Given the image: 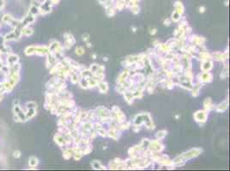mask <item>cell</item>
Returning <instances> with one entry per match:
<instances>
[{
	"label": "cell",
	"instance_id": "obj_1",
	"mask_svg": "<svg viewBox=\"0 0 230 171\" xmlns=\"http://www.w3.org/2000/svg\"><path fill=\"white\" fill-rule=\"evenodd\" d=\"M49 53V49L46 46H28L25 49V54L31 56L34 54L43 56Z\"/></svg>",
	"mask_w": 230,
	"mask_h": 171
},
{
	"label": "cell",
	"instance_id": "obj_2",
	"mask_svg": "<svg viewBox=\"0 0 230 171\" xmlns=\"http://www.w3.org/2000/svg\"><path fill=\"white\" fill-rule=\"evenodd\" d=\"M22 27L21 26V24L17 27H15V29L10 33V34H8L5 35V41H8V40H17L19 38L22 37Z\"/></svg>",
	"mask_w": 230,
	"mask_h": 171
},
{
	"label": "cell",
	"instance_id": "obj_3",
	"mask_svg": "<svg viewBox=\"0 0 230 171\" xmlns=\"http://www.w3.org/2000/svg\"><path fill=\"white\" fill-rule=\"evenodd\" d=\"M14 113H15V115L17 116L19 120H20V122H26V115H25V113L22 111V110L21 109V107L19 106V105H14Z\"/></svg>",
	"mask_w": 230,
	"mask_h": 171
},
{
	"label": "cell",
	"instance_id": "obj_4",
	"mask_svg": "<svg viewBox=\"0 0 230 171\" xmlns=\"http://www.w3.org/2000/svg\"><path fill=\"white\" fill-rule=\"evenodd\" d=\"M35 16H33L32 14L28 13L26 16L24 17L22 21H21V26H22V27H27V26H28L29 24H31V23H33V22L35 21Z\"/></svg>",
	"mask_w": 230,
	"mask_h": 171
},
{
	"label": "cell",
	"instance_id": "obj_5",
	"mask_svg": "<svg viewBox=\"0 0 230 171\" xmlns=\"http://www.w3.org/2000/svg\"><path fill=\"white\" fill-rule=\"evenodd\" d=\"M7 75H8V78H7L6 81H8L9 83H10L11 86H13L17 85L19 80H20L19 74H8Z\"/></svg>",
	"mask_w": 230,
	"mask_h": 171
},
{
	"label": "cell",
	"instance_id": "obj_6",
	"mask_svg": "<svg viewBox=\"0 0 230 171\" xmlns=\"http://www.w3.org/2000/svg\"><path fill=\"white\" fill-rule=\"evenodd\" d=\"M201 151H202V150H199V149L191 150L190 151H188V152H187V153L184 154L182 157L184 158V159H185V160H187V159H189V158H194V157H197V156H198Z\"/></svg>",
	"mask_w": 230,
	"mask_h": 171
},
{
	"label": "cell",
	"instance_id": "obj_7",
	"mask_svg": "<svg viewBox=\"0 0 230 171\" xmlns=\"http://www.w3.org/2000/svg\"><path fill=\"white\" fill-rule=\"evenodd\" d=\"M19 61V56L16 54H9L7 57V64L8 66H11L15 64H17Z\"/></svg>",
	"mask_w": 230,
	"mask_h": 171
},
{
	"label": "cell",
	"instance_id": "obj_8",
	"mask_svg": "<svg viewBox=\"0 0 230 171\" xmlns=\"http://www.w3.org/2000/svg\"><path fill=\"white\" fill-rule=\"evenodd\" d=\"M207 117V113L205 111H198L195 114V119L197 122H205Z\"/></svg>",
	"mask_w": 230,
	"mask_h": 171
},
{
	"label": "cell",
	"instance_id": "obj_9",
	"mask_svg": "<svg viewBox=\"0 0 230 171\" xmlns=\"http://www.w3.org/2000/svg\"><path fill=\"white\" fill-rule=\"evenodd\" d=\"M0 52H3V53L9 52V48L7 45H5V38L2 36H0Z\"/></svg>",
	"mask_w": 230,
	"mask_h": 171
},
{
	"label": "cell",
	"instance_id": "obj_10",
	"mask_svg": "<svg viewBox=\"0 0 230 171\" xmlns=\"http://www.w3.org/2000/svg\"><path fill=\"white\" fill-rule=\"evenodd\" d=\"M9 74H19V71L21 69V65L17 63V64H15L11 66H9Z\"/></svg>",
	"mask_w": 230,
	"mask_h": 171
},
{
	"label": "cell",
	"instance_id": "obj_11",
	"mask_svg": "<svg viewBox=\"0 0 230 171\" xmlns=\"http://www.w3.org/2000/svg\"><path fill=\"white\" fill-rule=\"evenodd\" d=\"M28 111L25 113L26 115V119L29 120L31 118H33L35 115H36V108H30V109H27Z\"/></svg>",
	"mask_w": 230,
	"mask_h": 171
},
{
	"label": "cell",
	"instance_id": "obj_12",
	"mask_svg": "<svg viewBox=\"0 0 230 171\" xmlns=\"http://www.w3.org/2000/svg\"><path fill=\"white\" fill-rule=\"evenodd\" d=\"M198 76L201 77V79H200L201 81H210L212 80V75L207 72L203 73L202 75L200 74Z\"/></svg>",
	"mask_w": 230,
	"mask_h": 171
},
{
	"label": "cell",
	"instance_id": "obj_13",
	"mask_svg": "<svg viewBox=\"0 0 230 171\" xmlns=\"http://www.w3.org/2000/svg\"><path fill=\"white\" fill-rule=\"evenodd\" d=\"M14 20V17L10 15V14H5L3 17H2V21L4 23H6V24H10L11 21Z\"/></svg>",
	"mask_w": 230,
	"mask_h": 171
},
{
	"label": "cell",
	"instance_id": "obj_14",
	"mask_svg": "<svg viewBox=\"0 0 230 171\" xmlns=\"http://www.w3.org/2000/svg\"><path fill=\"white\" fill-rule=\"evenodd\" d=\"M54 140H55V142H56L57 144L58 145H60V146H62L64 144H65V138H64V136L60 135V134H56L54 136Z\"/></svg>",
	"mask_w": 230,
	"mask_h": 171
},
{
	"label": "cell",
	"instance_id": "obj_15",
	"mask_svg": "<svg viewBox=\"0 0 230 171\" xmlns=\"http://www.w3.org/2000/svg\"><path fill=\"white\" fill-rule=\"evenodd\" d=\"M212 68V63L211 62H209V61H205L203 63V65H202V69L204 70V72H208L209 70L210 69V68Z\"/></svg>",
	"mask_w": 230,
	"mask_h": 171
},
{
	"label": "cell",
	"instance_id": "obj_16",
	"mask_svg": "<svg viewBox=\"0 0 230 171\" xmlns=\"http://www.w3.org/2000/svg\"><path fill=\"white\" fill-rule=\"evenodd\" d=\"M33 34V29L30 28L29 27H23L22 28V34L25 35V36H30Z\"/></svg>",
	"mask_w": 230,
	"mask_h": 171
},
{
	"label": "cell",
	"instance_id": "obj_17",
	"mask_svg": "<svg viewBox=\"0 0 230 171\" xmlns=\"http://www.w3.org/2000/svg\"><path fill=\"white\" fill-rule=\"evenodd\" d=\"M28 13L32 14L33 16H37L40 13V8L39 7H36V6H33V5H30V9H29V11Z\"/></svg>",
	"mask_w": 230,
	"mask_h": 171
},
{
	"label": "cell",
	"instance_id": "obj_18",
	"mask_svg": "<svg viewBox=\"0 0 230 171\" xmlns=\"http://www.w3.org/2000/svg\"><path fill=\"white\" fill-rule=\"evenodd\" d=\"M28 164L30 167H36L38 164V159L35 157H32L28 160Z\"/></svg>",
	"mask_w": 230,
	"mask_h": 171
},
{
	"label": "cell",
	"instance_id": "obj_19",
	"mask_svg": "<svg viewBox=\"0 0 230 171\" xmlns=\"http://www.w3.org/2000/svg\"><path fill=\"white\" fill-rule=\"evenodd\" d=\"M99 88H100V91L102 93H105L107 91V84L105 83V82H100L99 84Z\"/></svg>",
	"mask_w": 230,
	"mask_h": 171
},
{
	"label": "cell",
	"instance_id": "obj_20",
	"mask_svg": "<svg viewBox=\"0 0 230 171\" xmlns=\"http://www.w3.org/2000/svg\"><path fill=\"white\" fill-rule=\"evenodd\" d=\"M212 101H211V99L210 98H207L206 100H205V102H204V107H205V109L206 110H210L211 108H212Z\"/></svg>",
	"mask_w": 230,
	"mask_h": 171
},
{
	"label": "cell",
	"instance_id": "obj_21",
	"mask_svg": "<svg viewBox=\"0 0 230 171\" xmlns=\"http://www.w3.org/2000/svg\"><path fill=\"white\" fill-rule=\"evenodd\" d=\"M227 108H228V104H227V103H224V104H222L218 105L217 108V110L218 111H224L227 110Z\"/></svg>",
	"mask_w": 230,
	"mask_h": 171
},
{
	"label": "cell",
	"instance_id": "obj_22",
	"mask_svg": "<svg viewBox=\"0 0 230 171\" xmlns=\"http://www.w3.org/2000/svg\"><path fill=\"white\" fill-rule=\"evenodd\" d=\"M93 167H94V169H104L105 168L101 164H100L99 162H93Z\"/></svg>",
	"mask_w": 230,
	"mask_h": 171
},
{
	"label": "cell",
	"instance_id": "obj_23",
	"mask_svg": "<svg viewBox=\"0 0 230 171\" xmlns=\"http://www.w3.org/2000/svg\"><path fill=\"white\" fill-rule=\"evenodd\" d=\"M80 85H81V86H82L83 88H87L88 86H89V84H88V80H86V79H82L81 81H80Z\"/></svg>",
	"mask_w": 230,
	"mask_h": 171
},
{
	"label": "cell",
	"instance_id": "obj_24",
	"mask_svg": "<svg viewBox=\"0 0 230 171\" xmlns=\"http://www.w3.org/2000/svg\"><path fill=\"white\" fill-rule=\"evenodd\" d=\"M179 16H180V14L175 10L174 14H173V20H174V21H178L179 20V18H180Z\"/></svg>",
	"mask_w": 230,
	"mask_h": 171
},
{
	"label": "cell",
	"instance_id": "obj_25",
	"mask_svg": "<svg viewBox=\"0 0 230 171\" xmlns=\"http://www.w3.org/2000/svg\"><path fill=\"white\" fill-rule=\"evenodd\" d=\"M63 157L65 158V159H68L71 157V152L69 150H66L65 152H64V155H63Z\"/></svg>",
	"mask_w": 230,
	"mask_h": 171
},
{
	"label": "cell",
	"instance_id": "obj_26",
	"mask_svg": "<svg viewBox=\"0 0 230 171\" xmlns=\"http://www.w3.org/2000/svg\"><path fill=\"white\" fill-rule=\"evenodd\" d=\"M27 109H30V108H36V104L35 102H28L26 104Z\"/></svg>",
	"mask_w": 230,
	"mask_h": 171
},
{
	"label": "cell",
	"instance_id": "obj_27",
	"mask_svg": "<svg viewBox=\"0 0 230 171\" xmlns=\"http://www.w3.org/2000/svg\"><path fill=\"white\" fill-rule=\"evenodd\" d=\"M167 134V131H161V132L157 133V137L160 139H163Z\"/></svg>",
	"mask_w": 230,
	"mask_h": 171
},
{
	"label": "cell",
	"instance_id": "obj_28",
	"mask_svg": "<svg viewBox=\"0 0 230 171\" xmlns=\"http://www.w3.org/2000/svg\"><path fill=\"white\" fill-rule=\"evenodd\" d=\"M76 53H77V55H83V53H84V50H83L82 47H78V48H77V50H76Z\"/></svg>",
	"mask_w": 230,
	"mask_h": 171
},
{
	"label": "cell",
	"instance_id": "obj_29",
	"mask_svg": "<svg viewBox=\"0 0 230 171\" xmlns=\"http://www.w3.org/2000/svg\"><path fill=\"white\" fill-rule=\"evenodd\" d=\"M198 86H194L193 88V96H197L198 94V91H199V88L201 87V86L198 85Z\"/></svg>",
	"mask_w": 230,
	"mask_h": 171
},
{
	"label": "cell",
	"instance_id": "obj_30",
	"mask_svg": "<svg viewBox=\"0 0 230 171\" xmlns=\"http://www.w3.org/2000/svg\"><path fill=\"white\" fill-rule=\"evenodd\" d=\"M13 157L16 158H18L21 157V151H15L13 152Z\"/></svg>",
	"mask_w": 230,
	"mask_h": 171
},
{
	"label": "cell",
	"instance_id": "obj_31",
	"mask_svg": "<svg viewBox=\"0 0 230 171\" xmlns=\"http://www.w3.org/2000/svg\"><path fill=\"white\" fill-rule=\"evenodd\" d=\"M5 6V0H0V9H3Z\"/></svg>",
	"mask_w": 230,
	"mask_h": 171
},
{
	"label": "cell",
	"instance_id": "obj_32",
	"mask_svg": "<svg viewBox=\"0 0 230 171\" xmlns=\"http://www.w3.org/2000/svg\"><path fill=\"white\" fill-rule=\"evenodd\" d=\"M170 23H171V22L169 21V20H166V21H164V25H166V26H167V25L169 26Z\"/></svg>",
	"mask_w": 230,
	"mask_h": 171
},
{
	"label": "cell",
	"instance_id": "obj_33",
	"mask_svg": "<svg viewBox=\"0 0 230 171\" xmlns=\"http://www.w3.org/2000/svg\"><path fill=\"white\" fill-rule=\"evenodd\" d=\"M14 105H19V100L18 99H17V100H14Z\"/></svg>",
	"mask_w": 230,
	"mask_h": 171
},
{
	"label": "cell",
	"instance_id": "obj_34",
	"mask_svg": "<svg viewBox=\"0 0 230 171\" xmlns=\"http://www.w3.org/2000/svg\"><path fill=\"white\" fill-rule=\"evenodd\" d=\"M204 10H205V8H204V7H200V8H199V12L200 13H204Z\"/></svg>",
	"mask_w": 230,
	"mask_h": 171
},
{
	"label": "cell",
	"instance_id": "obj_35",
	"mask_svg": "<svg viewBox=\"0 0 230 171\" xmlns=\"http://www.w3.org/2000/svg\"><path fill=\"white\" fill-rule=\"evenodd\" d=\"M156 33V28H154V29H151V32H150V34H155Z\"/></svg>",
	"mask_w": 230,
	"mask_h": 171
},
{
	"label": "cell",
	"instance_id": "obj_36",
	"mask_svg": "<svg viewBox=\"0 0 230 171\" xmlns=\"http://www.w3.org/2000/svg\"><path fill=\"white\" fill-rule=\"evenodd\" d=\"M0 54H1V52H0ZM2 67H3V64H2V58H1V56H0V70H1Z\"/></svg>",
	"mask_w": 230,
	"mask_h": 171
},
{
	"label": "cell",
	"instance_id": "obj_37",
	"mask_svg": "<svg viewBox=\"0 0 230 171\" xmlns=\"http://www.w3.org/2000/svg\"><path fill=\"white\" fill-rule=\"evenodd\" d=\"M2 99H3V94L0 93V101H1Z\"/></svg>",
	"mask_w": 230,
	"mask_h": 171
},
{
	"label": "cell",
	"instance_id": "obj_38",
	"mask_svg": "<svg viewBox=\"0 0 230 171\" xmlns=\"http://www.w3.org/2000/svg\"><path fill=\"white\" fill-rule=\"evenodd\" d=\"M87 46H88V47H90V46H91V45H90V43H87Z\"/></svg>",
	"mask_w": 230,
	"mask_h": 171
}]
</instances>
